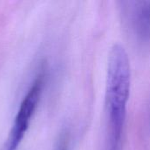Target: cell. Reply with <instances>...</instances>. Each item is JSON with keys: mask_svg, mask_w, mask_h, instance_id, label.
Returning a JSON list of instances; mask_svg holds the SVG:
<instances>
[{"mask_svg": "<svg viewBox=\"0 0 150 150\" xmlns=\"http://www.w3.org/2000/svg\"><path fill=\"white\" fill-rule=\"evenodd\" d=\"M131 90V67L128 54L120 44L109 52L105 87V150H121Z\"/></svg>", "mask_w": 150, "mask_h": 150, "instance_id": "1", "label": "cell"}, {"mask_svg": "<svg viewBox=\"0 0 150 150\" xmlns=\"http://www.w3.org/2000/svg\"><path fill=\"white\" fill-rule=\"evenodd\" d=\"M122 23L134 41L150 45V1H123L120 5Z\"/></svg>", "mask_w": 150, "mask_h": 150, "instance_id": "2", "label": "cell"}, {"mask_svg": "<svg viewBox=\"0 0 150 150\" xmlns=\"http://www.w3.org/2000/svg\"><path fill=\"white\" fill-rule=\"evenodd\" d=\"M43 89V76H39L22 100L9 134L5 150H17L28 130L38 107Z\"/></svg>", "mask_w": 150, "mask_h": 150, "instance_id": "3", "label": "cell"}]
</instances>
